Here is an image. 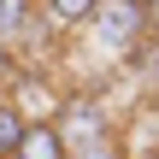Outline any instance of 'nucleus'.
Returning <instances> with one entry per match:
<instances>
[{"instance_id":"nucleus-1","label":"nucleus","mask_w":159,"mask_h":159,"mask_svg":"<svg viewBox=\"0 0 159 159\" xmlns=\"http://www.w3.org/2000/svg\"><path fill=\"white\" fill-rule=\"evenodd\" d=\"M83 30H89L106 53H130L136 41L153 35V30H148V0H100Z\"/></svg>"},{"instance_id":"nucleus-2","label":"nucleus","mask_w":159,"mask_h":159,"mask_svg":"<svg viewBox=\"0 0 159 159\" xmlns=\"http://www.w3.org/2000/svg\"><path fill=\"white\" fill-rule=\"evenodd\" d=\"M6 100L24 112V124H47V118H59V89H53V77L41 71V65H18V77L6 83Z\"/></svg>"},{"instance_id":"nucleus-3","label":"nucleus","mask_w":159,"mask_h":159,"mask_svg":"<svg viewBox=\"0 0 159 159\" xmlns=\"http://www.w3.org/2000/svg\"><path fill=\"white\" fill-rule=\"evenodd\" d=\"M53 124H59L65 148H77V142H94V136H112V124H106V100H100V94H65Z\"/></svg>"},{"instance_id":"nucleus-4","label":"nucleus","mask_w":159,"mask_h":159,"mask_svg":"<svg viewBox=\"0 0 159 159\" xmlns=\"http://www.w3.org/2000/svg\"><path fill=\"white\" fill-rule=\"evenodd\" d=\"M12 159H71V148H65L59 124L47 118V124H30V130H24V142H18Z\"/></svg>"},{"instance_id":"nucleus-5","label":"nucleus","mask_w":159,"mask_h":159,"mask_svg":"<svg viewBox=\"0 0 159 159\" xmlns=\"http://www.w3.org/2000/svg\"><path fill=\"white\" fill-rule=\"evenodd\" d=\"M94 6H100V0H35V12H41L53 30H83V24L94 18Z\"/></svg>"},{"instance_id":"nucleus-6","label":"nucleus","mask_w":159,"mask_h":159,"mask_svg":"<svg viewBox=\"0 0 159 159\" xmlns=\"http://www.w3.org/2000/svg\"><path fill=\"white\" fill-rule=\"evenodd\" d=\"M35 24V0H0V41H24V30Z\"/></svg>"},{"instance_id":"nucleus-7","label":"nucleus","mask_w":159,"mask_h":159,"mask_svg":"<svg viewBox=\"0 0 159 159\" xmlns=\"http://www.w3.org/2000/svg\"><path fill=\"white\" fill-rule=\"evenodd\" d=\"M24 130H30V124H24V112H18L12 100H0V159H12V153H18Z\"/></svg>"},{"instance_id":"nucleus-8","label":"nucleus","mask_w":159,"mask_h":159,"mask_svg":"<svg viewBox=\"0 0 159 159\" xmlns=\"http://www.w3.org/2000/svg\"><path fill=\"white\" fill-rule=\"evenodd\" d=\"M71 159H124V148H118V136H94V142H77Z\"/></svg>"},{"instance_id":"nucleus-9","label":"nucleus","mask_w":159,"mask_h":159,"mask_svg":"<svg viewBox=\"0 0 159 159\" xmlns=\"http://www.w3.org/2000/svg\"><path fill=\"white\" fill-rule=\"evenodd\" d=\"M18 65H24V59H18V47H12V41H0V83H12V77H18Z\"/></svg>"},{"instance_id":"nucleus-10","label":"nucleus","mask_w":159,"mask_h":159,"mask_svg":"<svg viewBox=\"0 0 159 159\" xmlns=\"http://www.w3.org/2000/svg\"><path fill=\"white\" fill-rule=\"evenodd\" d=\"M148 30L159 35V0H148Z\"/></svg>"},{"instance_id":"nucleus-11","label":"nucleus","mask_w":159,"mask_h":159,"mask_svg":"<svg viewBox=\"0 0 159 159\" xmlns=\"http://www.w3.org/2000/svg\"><path fill=\"white\" fill-rule=\"evenodd\" d=\"M0 100H6V83H0Z\"/></svg>"},{"instance_id":"nucleus-12","label":"nucleus","mask_w":159,"mask_h":159,"mask_svg":"<svg viewBox=\"0 0 159 159\" xmlns=\"http://www.w3.org/2000/svg\"><path fill=\"white\" fill-rule=\"evenodd\" d=\"M153 159H159V153H153Z\"/></svg>"}]
</instances>
